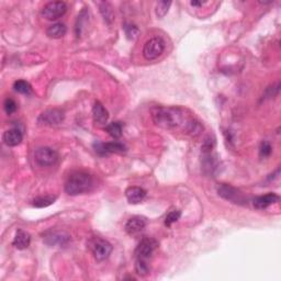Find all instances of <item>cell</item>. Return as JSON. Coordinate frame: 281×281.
<instances>
[{
  "label": "cell",
  "mask_w": 281,
  "mask_h": 281,
  "mask_svg": "<svg viewBox=\"0 0 281 281\" xmlns=\"http://www.w3.org/2000/svg\"><path fill=\"white\" fill-rule=\"evenodd\" d=\"M152 118L157 127L166 130L182 128L184 131L188 122L191 118L184 115V112L179 108H165L158 107L153 109Z\"/></svg>",
  "instance_id": "1"
},
{
  "label": "cell",
  "mask_w": 281,
  "mask_h": 281,
  "mask_svg": "<svg viewBox=\"0 0 281 281\" xmlns=\"http://www.w3.org/2000/svg\"><path fill=\"white\" fill-rule=\"evenodd\" d=\"M94 186V179L85 171H76L72 174L65 183V191L69 196H78L90 191Z\"/></svg>",
  "instance_id": "2"
},
{
  "label": "cell",
  "mask_w": 281,
  "mask_h": 281,
  "mask_svg": "<svg viewBox=\"0 0 281 281\" xmlns=\"http://www.w3.org/2000/svg\"><path fill=\"white\" fill-rule=\"evenodd\" d=\"M165 51V41L162 37H152L144 44L143 56L145 60H156Z\"/></svg>",
  "instance_id": "3"
},
{
  "label": "cell",
  "mask_w": 281,
  "mask_h": 281,
  "mask_svg": "<svg viewBox=\"0 0 281 281\" xmlns=\"http://www.w3.org/2000/svg\"><path fill=\"white\" fill-rule=\"evenodd\" d=\"M34 159L37 165L42 167H50L55 165L58 161V154L51 148H39L34 152Z\"/></svg>",
  "instance_id": "4"
},
{
  "label": "cell",
  "mask_w": 281,
  "mask_h": 281,
  "mask_svg": "<svg viewBox=\"0 0 281 281\" xmlns=\"http://www.w3.org/2000/svg\"><path fill=\"white\" fill-rule=\"evenodd\" d=\"M67 11V6L63 1H52L46 3L42 9V16L46 20H57L58 18L64 16Z\"/></svg>",
  "instance_id": "5"
},
{
  "label": "cell",
  "mask_w": 281,
  "mask_h": 281,
  "mask_svg": "<svg viewBox=\"0 0 281 281\" xmlns=\"http://www.w3.org/2000/svg\"><path fill=\"white\" fill-rule=\"evenodd\" d=\"M158 243L154 238L145 237L140 242V244L136 247L135 255L136 259H142V261L148 262L152 257L155 249L157 248Z\"/></svg>",
  "instance_id": "6"
},
{
  "label": "cell",
  "mask_w": 281,
  "mask_h": 281,
  "mask_svg": "<svg viewBox=\"0 0 281 281\" xmlns=\"http://www.w3.org/2000/svg\"><path fill=\"white\" fill-rule=\"evenodd\" d=\"M113 247L112 245L106 240L102 238H97L92 246V253L96 258V261L103 262L111 255Z\"/></svg>",
  "instance_id": "7"
},
{
  "label": "cell",
  "mask_w": 281,
  "mask_h": 281,
  "mask_svg": "<svg viewBox=\"0 0 281 281\" xmlns=\"http://www.w3.org/2000/svg\"><path fill=\"white\" fill-rule=\"evenodd\" d=\"M64 118V112L60 110V109H50V110H46L45 112L42 113L37 121H39V123L41 124L53 127V125H58L62 123Z\"/></svg>",
  "instance_id": "8"
},
{
  "label": "cell",
  "mask_w": 281,
  "mask_h": 281,
  "mask_svg": "<svg viewBox=\"0 0 281 281\" xmlns=\"http://www.w3.org/2000/svg\"><path fill=\"white\" fill-rule=\"evenodd\" d=\"M217 192H219V195L222 197V198L225 200H229L231 201V202H234V203L245 202L244 196H243L241 192L236 189V188L230 186V184H226V183L221 184V186L219 187V189H217Z\"/></svg>",
  "instance_id": "9"
},
{
  "label": "cell",
  "mask_w": 281,
  "mask_h": 281,
  "mask_svg": "<svg viewBox=\"0 0 281 281\" xmlns=\"http://www.w3.org/2000/svg\"><path fill=\"white\" fill-rule=\"evenodd\" d=\"M94 148L96 149V152L100 155H108L112 153H123L127 150V146L118 141L109 142V143H99V142H97V143L94 144Z\"/></svg>",
  "instance_id": "10"
},
{
  "label": "cell",
  "mask_w": 281,
  "mask_h": 281,
  "mask_svg": "<svg viewBox=\"0 0 281 281\" xmlns=\"http://www.w3.org/2000/svg\"><path fill=\"white\" fill-rule=\"evenodd\" d=\"M2 140H3V143H5L7 146L14 148V146H18L21 142H22L23 133L18 128L10 129L3 133Z\"/></svg>",
  "instance_id": "11"
},
{
  "label": "cell",
  "mask_w": 281,
  "mask_h": 281,
  "mask_svg": "<svg viewBox=\"0 0 281 281\" xmlns=\"http://www.w3.org/2000/svg\"><path fill=\"white\" fill-rule=\"evenodd\" d=\"M148 221L143 216H133L130 219L127 224H125V231L130 234V235H134V234L140 233L141 231L145 229Z\"/></svg>",
  "instance_id": "12"
},
{
  "label": "cell",
  "mask_w": 281,
  "mask_h": 281,
  "mask_svg": "<svg viewBox=\"0 0 281 281\" xmlns=\"http://www.w3.org/2000/svg\"><path fill=\"white\" fill-rule=\"evenodd\" d=\"M279 196L274 194V192H269V194H267L265 196H261V197H257V198L254 199V208L257 209V210H264V209H267L269 205L277 203L279 201Z\"/></svg>",
  "instance_id": "13"
},
{
  "label": "cell",
  "mask_w": 281,
  "mask_h": 281,
  "mask_svg": "<svg viewBox=\"0 0 281 281\" xmlns=\"http://www.w3.org/2000/svg\"><path fill=\"white\" fill-rule=\"evenodd\" d=\"M92 116H94V121L96 124L106 125L109 119V113L101 102L96 101L94 108H92Z\"/></svg>",
  "instance_id": "14"
},
{
  "label": "cell",
  "mask_w": 281,
  "mask_h": 281,
  "mask_svg": "<svg viewBox=\"0 0 281 281\" xmlns=\"http://www.w3.org/2000/svg\"><path fill=\"white\" fill-rule=\"evenodd\" d=\"M125 197L131 204H138L145 199L146 191L141 187H130L125 191Z\"/></svg>",
  "instance_id": "15"
},
{
  "label": "cell",
  "mask_w": 281,
  "mask_h": 281,
  "mask_svg": "<svg viewBox=\"0 0 281 281\" xmlns=\"http://www.w3.org/2000/svg\"><path fill=\"white\" fill-rule=\"evenodd\" d=\"M31 243V236L30 234L27 233L26 231L23 230H18L16 232L15 240L12 242V245H14L17 249H26L30 246Z\"/></svg>",
  "instance_id": "16"
},
{
  "label": "cell",
  "mask_w": 281,
  "mask_h": 281,
  "mask_svg": "<svg viewBox=\"0 0 281 281\" xmlns=\"http://www.w3.org/2000/svg\"><path fill=\"white\" fill-rule=\"evenodd\" d=\"M67 32V28L65 27V24L63 23H55L52 24L51 27H49L48 30H46V34L51 39H61V37L64 36Z\"/></svg>",
  "instance_id": "17"
},
{
  "label": "cell",
  "mask_w": 281,
  "mask_h": 281,
  "mask_svg": "<svg viewBox=\"0 0 281 281\" xmlns=\"http://www.w3.org/2000/svg\"><path fill=\"white\" fill-rule=\"evenodd\" d=\"M106 131L110 136L113 138H119L122 135V131H123V125L121 122H112L110 124L106 125Z\"/></svg>",
  "instance_id": "18"
},
{
  "label": "cell",
  "mask_w": 281,
  "mask_h": 281,
  "mask_svg": "<svg viewBox=\"0 0 281 281\" xmlns=\"http://www.w3.org/2000/svg\"><path fill=\"white\" fill-rule=\"evenodd\" d=\"M56 200V197H39V198H35L33 200V207L35 208H46L49 205H51L54 203V201Z\"/></svg>",
  "instance_id": "19"
},
{
  "label": "cell",
  "mask_w": 281,
  "mask_h": 281,
  "mask_svg": "<svg viewBox=\"0 0 281 281\" xmlns=\"http://www.w3.org/2000/svg\"><path fill=\"white\" fill-rule=\"evenodd\" d=\"M100 12H101L104 21L110 24L113 21V11L111 6L107 2H101L100 3Z\"/></svg>",
  "instance_id": "20"
},
{
  "label": "cell",
  "mask_w": 281,
  "mask_h": 281,
  "mask_svg": "<svg viewBox=\"0 0 281 281\" xmlns=\"http://www.w3.org/2000/svg\"><path fill=\"white\" fill-rule=\"evenodd\" d=\"M14 89L19 92V94H22V95H29L31 94V85L26 81H17L14 83Z\"/></svg>",
  "instance_id": "21"
},
{
  "label": "cell",
  "mask_w": 281,
  "mask_h": 281,
  "mask_svg": "<svg viewBox=\"0 0 281 281\" xmlns=\"http://www.w3.org/2000/svg\"><path fill=\"white\" fill-rule=\"evenodd\" d=\"M123 29H124L125 35H127L129 40H135L138 35V33H140L138 28L131 23H124Z\"/></svg>",
  "instance_id": "22"
},
{
  "label": "cell",
  "mask_w": 281,
  "mask_h": 281,
  "mask_svg": "<svg viewBox=\"0 0 281 281\" xmlns=\"http://www.w3.org/2000/svg\"><path fill=\"white\" fill-rule=\"evenodd\" d=\"M135 270L137 275L146 276L149 272V266L146 261H142V259H136L135 263Z\"/></svg>",
  "instance_id": "23"
},
{
  "label": "cell",
  "mask_w": 281,
  "mask_h": 281,
  "mask_svg": "<svg viewBox=\"0 0 281 281\" xmlns=\"http://www.w3.org/2000/svg\"><path fill=\"white\" fill-rule=\"evenodd\" d=\"M171 6V1H159L156 6V15L158 18H164L169 10Z\"/></svg>",
  "instance_id": "24"
},
{
  "label": "cell",
  "mask_w": 281,
  "mask_h": 281,
  "mask_svg": "<svg viewBox=\"0 0 281 281\" xmlns=\"http://www.w3.org/2000/svg\"><path fill=\"white\" fill-rule=\"evenodd\" d=\"M180 216H182V212H180L179 210H173V211H170L168 215H166L165 225L166 226H171L180 219Z\"/></svg>",
  "instance_id": "25"
},
{
  "label": "cell",
  "mask_w": 281,
  "mask_h": 281,
  "mask_svg": "<svg viewBox=\"0 0 281 281\" xmlns=\"http://www.w3.org/2000/svg\"><path fill=\"white\" fill-rule=\"evenodd\" d=\"M271 152H272V148L269 142H267V141L262 142L261 148H259V155H261V157L265 158V157L270 156Z\"/></svg>",
  "instance_id": "26"
},
{
  "label": "cell",
  "mask_w": 281,
  "mask_h": 281,
  "mask_svg": "<svg viewBox=\"0 0 281 281\" xmlns=\"http://www.w3.org/2000/svg\"><path fill=\"white\" fill-rule=\"evenodd\" d=\"M17 103L14 99L11 98H7L5 100V103H3V109H5V111L7 115H12V113H15L17 111Z\"/></svg>",
  "instance_id": "27"
},
{
  "label": "cell",
  "mask_w": 281,
  "mask_h": 281,
  "mask_svg": "<svg viewBox=\"0 0 281 281\" xmlns=\"http://www.w3.org/2000/svg\"><path fill=\"white\" fill-rule=\"evenodd\" d=\"M205 2H202V1H191L190 2V5L192 7H202L204 5Z\"/></svg>",
  "instance_id": "28"
}]
</instances>
